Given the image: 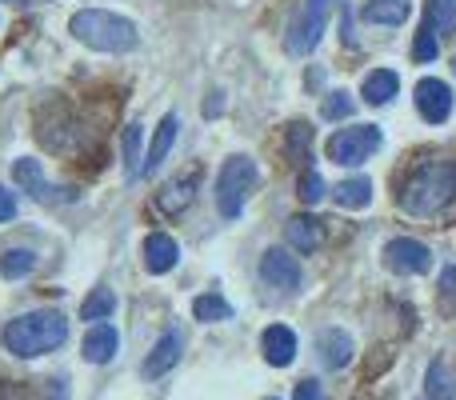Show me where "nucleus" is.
Instances as JSON below:
<instances>
[{"instance_id":"nucleus-19","label":"nucleus","mask_w":456,"mask_h":400,"mask_svg":"<svg viewBox=\"0 0 456 400\" xmlns=\"http://www.w3.org/2000/svg\"><path fill=\"white\" fill-rule=\"evenodd\" d=\"M396 88H401V77H396L393 69H372L369 77H364V101L369 104H388L396 96Z\"/></svg>"},{"instance_id":"nucleus-18","label":"nucleus","mask_w":456,"mask_h":400,"mask_svg":"<svg viewBox=\"0 0 456 400\" xmlns=\"http://www.w3.org/2000/svg\"><path fill=\"white\" fill-rule=\"evenodd\" d=\"M321 361L329 364V369H345V364H353V337L340 329H324L321 332Z\"/></svg>"},{"instance_id":"nucleus-33","label":"nucleus","mask_w":456,"mask_h":400,"mask_svg":"<svg viewBox=\"0 0 456 400\" xmlns=\"http://www.w3.org/2000/svg\"><path fill=\"white\" fill-rule=\"evenodd\" d=\"M12 216H16V197L4 189V184H0V224H4V220H12Z\"/></svg>"},{"instance_id":"nucleus-8","label":"nucleus","mask_w":456,"mask_h":400,"mask_svg":"<svg viewBox=\"0 0 456 400\" xmlns=\"http://www.w3.org/2000/svg\"><path fill=\"white\" fill-rule=\"evenodd\" d=\"M12 181L20 184V192H28L32 200H40V204H53V200H77V192L72 189H53V184L45 181V173H40V165L37 160H16L12 165Z\"/></svg>"},{"instance_id":"nucleus-10","label":"nucleus","mask_w":456,"mask_h":400,"mask_svg":"<svg viewBox=\"0 0 456 400\" xmlns=\"http://www.w3.org/2000/svg\"><path fill=\"white\" fill-rule=\"evenodd\" d=\"M260 276H265V284H273V289H284V292H297L300 289V260L289 257L284 249H268L265 257H260Z\"/></svg>"},{"instance_id":"nucleus-27","label":"nucleus","mask_w":456,"mask_h":400,"mask_svg":"<svg viewBox=\"0 0 456 400\" xmlns=\"http://www.w3.org/2000/svg\"><path fill=\"white\" fill-rule=\"evenodd\" d=\"M32 265H37V257H32L28 249H8L4 257H0V276H4V281H20V276L32 273Z\"/></svg>"},{"instance_id":"nucleus-1","label":"nucleus","mask_w":456,"mask_h":400,"mask_svg":"<svg viewBox=\"0 0 456 400\" xmlns=\"http://www.w3.org/2000/svg\"><path fill=\"white\" fill-rule=\"evenodd\" d=\"M456 200V160L452 157H425L404 173L401 181V208L412 216H436Z\"/></svg>"},{"instance_id":"nucleus-20","label":"nucleus","mask_w":456,"mask_h":400,"mask_svg":"<svg viewBox=\"0 0 456 400\" xmlns=\"http://www.w3.org/2000/svg\"><path fill=\"white\" fill-rule=\"evenodd\" d=\"M409 12H412V0H369L361 16L369 24H404Z\"/></svg>"},{"instance_id":"nucleus-36","label":"nucleus","mask_w":456,"mask_h":400,"mask_svg":"<svg viewBox=\"0 0 456 400\" xmlns=\"http://www.w3.org/2000/svg\"><path fill=\"white\" fill-rule=\"evenodd\" d=\"M53 385L56 388H48V400H69V396H64V380H53Z\"/></svg>"},{"instance_id":"nucleus-4","label":"nucleus","mask_w":456,"mask_h":400,"mask_svg":"<svg viewBox=\"0 0 456 400\" xmlns=\"http://www.w3.org/2000/svg\"><path fill=\"white\" fill-rule=\"evenodd\" d=\"M256 189V165L248 157H228L216 173V208L224 220H236L244 212V200Z\"/></svg>"},{"instance_id":"nucleus-21","label":"nucleus","mask_w":456,"mask_h":400,"mask_svg":"<svg viewBox=\"0 0 456 400\" xmlns=\"http://www.w3.org/2000/svg\"><path fill=\"white\" fill-rule=\"evenodd\" d=\"M425 396L428 400H456V372L444 361L428 364V372H425Z\"/></svg>"},{"instance_id":"nucleus-2","label":"nucleus","mask_w":456,"mask_h":400,"mask_svg":"<svg viewBox=\"0 0 456 400\" xmlns=\"http://www.w3.org/2000/svg\"><path fill=\"white\" fill-rule=\"evenodd\" d=\"M64 340H69V321H64L56 308L24 313L4 329V348L12 356H24V361L53 353V348H61Z\"/></svg>"},{"instance_id":"nucleus-26","label":"nucleus","mask_w":456,"mask_h":400,"mask_svg":"<svg viewBox=\"0 0 456 400\" xmlns=\"http://www.w3.org/2000/svg\"><path fill=\"white\" fill-rule=\"evenodd\" d=\"M452 24H456V0H428L425 29L444 37V32H452Z\"/></svg>"},{"instance_id":"nucleus-3","label":"nucleus","mask_w":456,"mask_h":400,"mask_svg":"<svg viewBox=\"0 0 456 400\" xmlns=\"http://www.w3.org/2000/svg\"><path fill=\"white\" fill-rule=\"evenodd\" d=\"M69 29L80 45L96 48V53H133V48L141 45L136 24L117 12H104V8H80L69 20Z\"/></svg>"},{"instance_id":"nucleus-17","label":"nucleus","mask_w":456,"mask_h":400,"mask_svg":"<svg viewBox=\"0 0 456 400\" xmlns=\"http://www.w3.org/2000/svg\"><path fill=\"white\" fill-rule=\"evenodd\" d=\"M284 233H289V244L297 252H316L324 244V224L316 216H292Z\"/></svg>"},{"instance_id":"nucleus-6","label":"nucleus","mask_w":456,"mask_h":400,"mask_svg":"<svg viewBox=\"0 0 456 400\" xmlns=\"http://www.w3.org/2000/svg\"><path fill=\"white\" fill-rule=\"evenodd\" d=\"M337 0H305L297 12V20L289 24V37H284V48L292 56H308L316 45H321V32L329 24V12Z\"/></svg>"},{"instance_id":"nucleus-32","label":"nucleus","mask_w":456,"mask_h":400,"mask_svg":"<svg viewBox=\"0 0 456 400\" xmlns=\"http://www.w3.org/2000/svg\"><path fill=\"white\" fill-rule=\"evenodd\" d=\"M292 400H329V396H324V388L316 385V380H300L297 396H292Z\"/></svg>"},{"instance_id":"nucleus-5","label":"nucleus","mask_w":456,"mask_h":400,"mask_svg":"<svg viewBox=\"0 0 456 400\" xmlns=\"http://www.w3.org/2000/svg\"><path fill=\"white\" fill-rule=\"evenodd\" d=\"M380 128L377 125H353V128H340V133L329 136V160L332 165H345L356 168L380 149Z\"/></svg>"},{"instance_id":"nucleus-34","label":"nucleus","mask_w":456,"mask_h":400,"mask_svg":"<svg viewBox=\"0 0 456 400\" xmlns=\"http://www.w3.org/2000/svg\"><path fill=\"white\" fill-rule=\"evenodd\" d=\"M441 297L444 300H456V265L441 273Z\"/></svg>"},{"instance_id":"nucleus-35","label":"nucleus","mask_w":456,"mask_h":400,"mask_svg":"<svg viewBox=\"0 0 456 400\" xmlns=\"http://www.w3.org/2000/svg\"><path fill=\"white\" fill-rule=\"evenodd\" d=\"M221 109H224L221 93H213V96H208V101H205V117H216V112H221Z\"/></svg>"},{"instance_id":"nucleus-13","label":"nucleus","mask_w":456,"mask_h":400,"mask_svg":"<svg viewBox=\"0 0 456 400\" xmlns=\"http://www.w3.org/2000/svg\"><path fill=\"white\" fill-rule=\"evenodd\" d=\"M181 348H184L181 329H168L165 337L157 340V348L149 353V361H144V377H149V380H160L176 361H181Z\"/></svg>"},{"instance_id":"nucleus-29","label":"nucleus","mask_w":456,"mask_h":400,"mask_svg":"<svg viewBox=\"0 0 456 400\" xmlns=\"http://www.w3.org/2000/svg\"><path fill=\"white\" fill-rule=\"evenodd\" d=\"M436 53H441V37H436V32H428L425 24H420L417 45H412V61H417V64H428V61H436Z\"/></svg>"},{"instance_id":"nucleus-22","label":"nucleus","mask_w":456,"mask_h":400,"mask_svg":"<svg viewBox=\"0 0 456 400\" xmlns=\"http://www.w3.org/2000/svg\"><path fill=\"white\" fill-rule=\"evenodd\" d=\"M337 204H340V208H369V204H372V181H369V176L340 181L337 184Z\"/></svg>"},{"instance_id":"nucleus-24","label":"nucleus","mask_w":456,"mask_h":400,"mask_svg":"<svg viewBox=\"0 0 456 400\" xmlns=\"http://www.w3.org/2000/svg\"><path fill=\"white\" fill-rule=\"evenodd\" d=\"M117 313V292H109V289H93L85 297V305H80V321H109V316Z\"/></svg>"},{"instance_id":"nucleus-38","label":"nucleus","mask_w":456,"mask_h":400,"mask_svg":"<svg viewBox=\"0 0 456 400\" xmlns=\"http://www.w3.org/2000/svg\"><path fill=\"white\" fill-rule=\"evenodd\" d=\"M268 400H281V396H268Z\"/></svg>"},{"instance_id":"nucleus-11","label":"nucleus","mask_w":456,"mask_h":400,"mask_svg":"<svg viewBox=\"0 0 456 400\" xmlns=\"http://www.w3.org/2000/svg\"><path fill=\"white\" fill-rule=\"evenodd\" d=\"M197 189H200V168H189L184 176H173V181L157 192V208L165 212V216H181L192 204V197H197Z\"/></svg>"},{"instance_id":"nucleus-25","label":"nucleus","mask_w":456,"mask_h":400,"mask_svg":"<svg viewBox=\"0 0 456 400\" xmlns=\"http://www.w3.org/2000/svg\"><path fill=\"white\" fill-rule=\"evenodd\" d=\"M192 316L205 324H216V321H228V316H232V305H228L221 292H205V297L192 300Z\"/></svg>"},{"instance_id":"nucleus-12","label":"nucleus","mask_w":456,"mask_h":400,"mask_svg":"<svg viewBox=\"0 0 456 400\" xmlns=\"http://www.w3.org/2000/svg\"><path fill=\"white\" fill-rule=\"evenodd\" d=\"M260 348H265V361L276 364V369H289L297 361V337H292L289 324H268L265 337H260Z\"/></svg>"},{"instance_id":"nucleus-15","label":"nucleus","mask_w":456,"mask_h":400,"mask_svg":"<svg viewBox=\"0 0 456 400\" xmlns=\"http://www.w3.org/2000/svg\"><path fill=\"white\" fill-rule=\"evenodd\" d=\"M181 260V249H176V241L168 233H149V241H144V268L149 273H168V268Z\"/></svg>"},{"instance_id":"nucleus-31","label":"nucleus","mask_w":456,"mask_h":400,"mask_svg":"<svg viewBox=\"0 0 456 400\" xmlns=\"http://www.w3.org/2000/svg\"><path fill=\"white\" fill-rule=\"evenodd\" d=\"M321 197H324V181H321V173H316V168H308V173L300 176V200L316 204Z\"/></svg>"},{"instance_id":"nucleus-16","label":"nucleus","mask_w":456,"mask_h":400,"mask_svg":"<svg viewBox=\"0 0 456 400\" xmlns=\"http://www.w3.org/2000/svg\"><path fill=\"white\" fill-rule=\"evenodd\" d=\"M176 112H168L165 120L157 125V133H152V144H149V152H144V165H141V173H157L160 168V160L168 157V149H173V141H176Z\"/></svg>"},{"instance_id":"nucleus-37","label":"nucleus","mask_w":456,"mask_h":400,"mask_svg":"<svg viewBox=\"0 0 456 400\" xmlns=\"http://www.w3.org/2000/svg\"><path fill=\"white\" fill-rule=\"evenodd\" d=\"M0 400H24V393H16V388H0Z\"/></svg>"},{"instance_id":"nucleus-9","label":"nucleus","mask_w":456,"mask_h":400,"mask_svg":"<svg viewBox=\"0 0 456 400\" xmlns=\"http://www.w3.org/2000/svg\"><path fill=\"white\" fill-rule=\"evenodd\" d=\"M417 112L428 125H444L452 117V88L436 77H425L417 85Z\"/></svg>"},{"instance_id":"nucleus-23","label":"nucleus","mask_w":456,"mask_h":400,"mask_svg":"<svg viewBox=\"0 0 456 400\" xmlns=\"http://www.w3.org/2000/svg\"><path fill=\"white\" fill-rule=\"evenodd\" d=\"M284 149H289V160L292 165H308L313 160V128L308 125H289V133H284Z\"/></svg>"},{"instance_id":"nucleus-39","label":"nucleus","mask_w":456,"mask_h":400,"mask_svg":"<svg viewBox=\"0 0 456 400\" xmlns=\"http://www.w3.org/2000/svg\"><path fill=\"white\" fill-rule=\"evenodd\" d=\"M16 4H20V0H16Z\"/></svg>"},{"instance_id":"nucleus-7","label":"nucleus","mask_w":456,"mask_h":400,"mask_svg":"<svg viewBox=\"0 0 456 400\" xmlns=\"http://www.w3.org/2000/svg\"><path fill=\"white\" fill-rule=\"evenodd\" d=\"M385 265L396 276H420L433 268V252H428V244L412 241V236H396V241L385 244Z\"/></svg>"},{"instance_id":"nucleus-28","label":"nucleus","mask_w":456,"mask_h":400,"mask_svg":"<svg viewBox=\"0 0 456 400\" xmlns=\"http://www.w3.org/2000/svg\"><path fill=\"white\" fill-rule=\"evenodd\" d=\"M141 125H128L125 128V141H120V152H125V168H128V176H141V165H144V157H141Z\"/></svg>"},{"instance_id":"nucleus-30","label":"nucleus","mask_w":456,"mask_h":400,"mask_svg":"<svg viewBox=\"0 0 456 400\" xmlns=\"http://www.w3.org/2000/svg\"><path fill=\"white\" fill-rule=\"evenodd\" d=\"M324 120H340V117H353V101H348V93H329V101H324Z\"/></svg>"},{"instance_id":"nucleus-14","label":"nucleus","mask_w":456,"mask_h":400,"mask_svg":"<svg viewBox=\"0 0 456 400\" xmlns=\"http://www.w3.org/2000/svg\"><path fill=\"white\" fill-rule=\"evenodd\" d=\"M117 348H120L117 329L101 321V324H93V329L85 332V345H80V353H85L88 364H109L112 356H117Z\"/></svg>"}]
</instances>
